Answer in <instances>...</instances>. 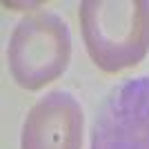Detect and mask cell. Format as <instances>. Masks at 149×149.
<instances>
[{"label": "cell", "instance_id": "277c9868", "mask_svg": "<svg viewBox=\"0 0 149 149\" xmlns=\"http://www.w3.org/2000/svg\"><path fill=\"white\" fill-rule=\"evenodd\" d=\"M82 125L80 102L67 91H51L29 109L20 149H80Z\"/></svg>", "mask_w": 149, "mask_h": 149}, {"label": "cell", "instance_id": "7a4b0ae2", "mask_svg": "<svg viewBox=\"0 0 149 149\" xmlns=\"http://www.w3.org/2000/svg\"><path fill=\"white\" fill-rule=\"evenodd\" d=\"M71 58V33L56 13L27 16L16 25L7 49L9 71L27 91L42 89L65 74Z\"/></svg>", "mask_w": 149, "mask_h": 149}, {"label": "cell", "instance_id": "6da1fadb", "mask_svg": "<svg viewBox=\"0 0 149 149\" xmlns=\"http://www.w3.org/2000/svg\"><path fill=\"white\" fill-rule=\"evenodd\" d=\"M89 58L107 74L136 67L149 51L147 0H87L78 11Z\"/></svg>", "mask_w": 149, "mask_h": 149}, {"label": "cell", "instance_id": "3957f363", "mask_svg": "<svg viewBox=\"0 0 149 149\" xmlns=\"http://www.w3.org/2000/svg\"><path fill=\"white\" fill-rule=\"evenodd\" d=\"M91 149H149V76L129 78L107 96Z\"/></svg>", "mask_w": 149, "mask_h": 149}]
</instances>
